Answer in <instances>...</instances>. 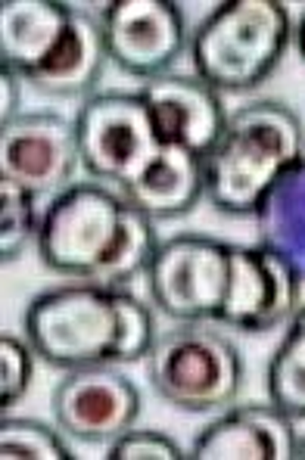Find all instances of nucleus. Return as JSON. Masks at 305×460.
Instances as JSON below:
<instances>
[{
	"mask_svg": "<svg viewBox=\"0 0 305 460\" xmlns=\"http://www.w3.org/2000/svg\"><path fill=\"white\" fill-rule=\"evenodd\" d=\"M305 159V128L281 100H256L234 115L202 159L206 196L221 215H256L283 172Z\"/></svg>",
	"mask_w": 305,
	"mask_h": 460,
	"instance_id": "nucleus-1",
	"label": "nucleus"
},
{
	"mask_svg": "<svg viewBox=\"0 0 305 460\" xmlns=\"http://www.w3.org/2000/svg\"><path fill=\"white\" fill-rule=\"evenodd\" d=\"M293 38L277 0H225L191 35L196 78L219 93H249L265 84Z\"/></svg>",
	"mask_w": 305,
	"mask_h": 460,
	"instance_id": "nucleus-2",
	"label": "nucleus"
},
{
	"mask_svg": "<svg viewBox=\"0 0 305 460\" xmlns=\"http://www.w3.org/2000/svg\"><path fill=\"white\" fill-rule=\"evenodd\" d=\"M119 340L115 289L97 283H69L35 296L25 311V342L44 364L78 370L112 364Z\"/></svg>",
	"mask_w": 305,
	"mask_h": 460,
	"instance_id": "nucleus-3",
	"label": "nucleus"
},
{
	"mask_svg": "<svg viewBox=\"0 0 305 460\" xmlns=\"http://www.w3.org/2000/svg\"><path fill=\"white\" fill-rule=\"evenodd\" d=\"M147 376L162 402L191 414H209L237 402L243 361L228 336L202 323H181L178 330L156 336L147 355Z\"/></svg>",
	"mask_w": 305,
	"mask_h": 460,
	"instance_id": "nucleus-4",
	"label": "nucleus"
},
{
	"mask_svg": "<svg viewBox=\"0 0 305 460\" xmlns=\"http://www.w3.org/2000/svg\"><path fill=\"white\" fill-rule=\"evenodd\" d=\"M125 196L103 184H72L53 196L38 227V255L50 270L91 280L119 240Z\"/></svg>",
	"mask_w": 305,
	"mask_h": 460,
	"instance_id": "nucleus-5",
	"label": "nucleus"
},
{
	"mask_svg": "<svg viewBox=\"0 0 305 460\" xmlns=\"http://www.w3.org/2000/svg\"><path fill=\"white\" fill-rule=\"evenodd\" d=\"M81 165L91 178L128 187L162 150L140 93H94L76 112Z\"/></svg>",
	"mask_w": 305,
	"mask_h": 460,
	"instance_id": "nucleus-6",
	"label": "nucleus"
},
{
	"mask_svg": "<svg viewBox=\"0 0 305 460\" xmlns=\"http://www.w3.org/2000/svg\"><path fill=\"white\" fill-rule=\"evenodd\" d=\"M230 270V243L202 234H181L159 243L147 287L166 317L178 323L219 321Z\"/></svg>",
	"mask_w": 305,
	"mask_h": 460,
	"instance_id": "nucleus-7",
	"label": "nucleus"
},
{
	"mask_svg": "<svg viewBox=\"0 0 305 460\" xmlns=\"http://www.w3.org/2000/svg\"><path fill=\"white\" fill-rule=\"evenodd\" d=\"M302 293V277L283 255L268 246H234L230 243V270L225 305L219 321L243 333H271L290 323Z\"/></svg>",
	"mask_w": 305,
	"mask_h": 460,
	"instance_id": "nucleus-8",
	"label": "nucleus"
},
{
	"mask_svg": "<svg viewBox=\"0 0 305 460\" xmlns=\"http://www.w3.org/2000/svg\"><path fill=\"white\" fill-rule=\"evenodd\" d=\"M100 25L110 63L134 78L168 75L181 53L191 50L187 22L172 0H115L103 10Z\"/></svg>",
	"mask_w": 305,
	"mask_h": 460,
	"instance_id": "nucleus-9",
	"label": "nucleus"
},
{
	"mask_svg": "<svg viewBox=\"0 0 305 460\" xmlns=\"http://www.w3.org/2000/svg\"><path fill=\"white\" fill-rule=\"evenodd\" d=\"M140 417V392L110 364L66 370L53 389V420L66 436L85 445H110L134 429Z\"/></svg>",
	"mask_w": 305,
	"mask_h": 460,
	"instance_id": "nucleus-10",
	"label": "nucleus"
},
{
	"mask_svg": "<svg viewBox=\"0 0 305 460\" xmlns=\"http://www.w3.org/2000/svg\"><path fill=\"white\" fill-rule=\"evenodd\" d=\"M78 155L76 125L53 112H25L0 125V181L44 196L72 178Z\"/></svg>",
	"mask_w": 305,
	"mask_h": 460,
	"instance_id": "nucleus-11",
	"label": "nucleus"
},
{
	"mask_svg": "<svg viewBox=\"0 0 305 460\" xmlns=\"http://www.w3.org/2000/svg\"><path fill=\"white\" fill-rule=\"evenodd\" d=\"M140 97L150 110L159 144L181 146L200 159L212 153L228 125L221 93L196 75H172L168 72V75L147 81Z\"/></svg>",
	"mask_w": 305,
	"mask_h": 460,
	"instance_id": "nucleus-12",
	"label": "nucleus"
},
{
	"mask_svg": "<svg viewBox=\"0 0 305 460\" xmlns=\"http://www.w3.org/2000/svg\"><path fill=\"white\" fill-rule=\"evenodd\" d=\"M293 417L274 404H230L196 436L193 460H293Z\"/></svg>",
	"mask_w": 305,
	"mask_h": 460,
	"instance_id": "nucleus-13",
	"label": "nucleus"
},
{
	"mask_svg": "<svg viewBox=\"0 0 305 460\" xmlns=\"http://www.w3.org/2000/svg\"><path fill=\"white\" fill-rule=\"evenodd\" d=\"M106 59H110V53H106V38L100 19L72 6L59 44L22 81H29L35 91L47 93V97H87L100 84V78H103Z\"/></svg>",
	"mask_w": 305,
	"mask_h": 460,
	"instance_id": "nucleus-14",
	"label": "nucleus"
},
{
	"mask_svg": "<svg viewBox=\"0 0 305 460\" xmlns=\"http://www.w3.org/2000/svg\"><path fill=\"white\" fill-rule=\"evenodd\" d=\"M125 202L150 215L153 221L184 218L206 193V165L200 155L181 146H162L138 181L121 187Z\"/></svg>",
	"mask_w": 305,
	"mask_h": 460,
	"instance_id": "nucleus-15",
	"label": "nucleus"
},
{
	"mask_svg": "<svg viewBox=\"0 0 305 460\" xmlns=\"http://www.w3.org/2000/svg\"><path fill=\"white\" fill-rule=\"evenodd\" d=\"M69 4L53 0H4L0 4V69L31 75L59 44L69 22Z\"/></svg>",
	"mask_w": 305,
	"mask_h": 460,
	"instance_id": "nucleus-16",
	"label": "nucleus"
},
{
	"mask_svg": "<svg viewBox=\"0 0 305 460\" xmlns=\"http://www.w3.org/2000/svg\"><path fill=\"white\" fill-rule=\"evenodd\" d=\"M259 243L274 249L305 280V159L274 181L256 208Z\"/></svg>",
	"mask_w": 305,
	"mask_h": 460,
	"instance_id": "nucleus-17",
	"label": "nucleus"
},
{
	"mask_svg": "<svg viewBox=\"0 0 305 460\" xmlns=\"http://www.w3.org/2000/svg\"><path fill=\"white\" fill-rule=\"evenodd\" d=\"M159 249V236H156V221L125 202V218H121L119 240L103 259V265L94 270L87 283H97L106 289H128L140 274L150 270V261Z\"/></svg>",
	"mask_w": 305,
	"mask_h": 460,
	"instance_id": "nucleus-18",
	"label": "nucleus"
},
{
	"mask_svg": "<svg viewBox=\"0 0 305 460\" xmlns=\"http://www.w3.org/2000/svg\"><path fill=\"white\" fill-rule=\"evenodd\" d=\"M268 402L293 420H305V302L290 317L283 342L268 364Z\"/></svg>",
	"mask_w": 305,
	"mask_h": 460,
	"instance_id": "nucleus-19",
	"label": "nucleus"
},
{
	"mask_svg": "<svg viewBox=\"0 0 305 460\" xmlns=\"http://www.w3.org/2000/svg\"><path fill=\"white\" fill-rule=\"evenodd\" d=\"M35 193L13 181H0V259L16 261L31 240H38Z\"/></svg>",
	"mask_w": 305,
	"mask_h": 460,
	"instance_id": "nucleus-20",
	"label": "nucleus"
},
{
	"mask_svg": "<svg viewBox=\"0 0 305 460\" xmlns=\"http://www.w3.org/2000/svg\"><path fill=\"white\" fill-rule=\"evenodd\" d=\"M0 457L4 460H69L72 451L47 423L29 417L0 420Z\"/></svg>",
	"mask_w": 305,
	"mask_h": 460,
	"instance_id": "nucleus-21",
	"label": "nucleus"
},
{
	"mask_svg": "<svg viewBox=\"0 0 305 460\" xmlns=\"http://www.w3.org/2000/svg\"><path fill=\"white\" fill-rule=\"evenodd\" d=\"M115 308H119V340H115L112 364H131L150 355L156 342L153 314L138 296L128 289H115Z\"/></svg>",
	"mask_w": 305,
	"mask_h": 460,
	"instance_id": "nucleus-22",
	"label": "nucleus"
},
{
	"mask_svg": "<svg viewBox=\"0 0 305 460\" xmlns=\"http://www.w3.org/2000/svg\"><path fill=\"white\" fill-rule=\"evenodd\" d=\"M31 358H35V351L29 342L10 333L0 336V408L4 411H10L29 392L31 367H35Z\"/></svg>",
	"mask_w": 305,
	"mask_h": 460,
	"instance_id": "nucleus-23",
	"label": "nucleus"
},
{
	"mask_svg": "<svg viewBox=\"0 0 305 460\" xmlns=\"http://www.w3.org/2000/svg\"><path fill=\"white\" fill-rule=\"evenodd\" d=\"M110 460H181L184 451L175 438L162 436L153 429H128L106 451Z\"/></svg>",
	"mask_w": 305,
	"mask_h": 460,
	"instance_id": "nucleus-24",
	"label": "nucleus"
},
{
	"mask_svg": "<svg viewBox=\"0 0 305 460\" xmlns=\"http://www.w3.org/2000/svg\"><path fill=\"white\" fill-rule=\"evenodd\" d=\"M19 81L22 78L16 72L0 69V91H4V119H0V125H6V121H13L19 115Z\"/></svg>",
	"mask_w": 305,
	"mask_h": 460,
	"instance_id": "nucleus-25",
	"label": "nucleus"
},
{
	"mask_svg": "<svg viewBox=\"0 0 305 460\" xmlns=\"http://www.w3.org/2000/svg\"><path fill=\"white\" fill-rule=\"evenodd\" d=\"M293 38H296V47H300V57L305 59V10H302L300 22H296V29H293Z\"/></svg>",
	"mask_w": 305,
	"mask_h": 460,
	"instance_id": "nucleus-26",
	"label": "nucleus"
},
{
	"mask_svg": "<svg viewBox=\"0 0 305 460\" xmlns=\"http://www.w3.org/2000/svg\"><path fill=\"white\" fill-rule=\"evenodd\" d=\"M296 457H300V460H305V438H302L300 445H296Z\"/></svg>",
	"mask_w": 305,
	"mask_h": 460,
	"instance_id": "nucleus-27",
	"label": "nucleus"
}]
</instances>
